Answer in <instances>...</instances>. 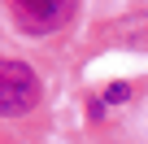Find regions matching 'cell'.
<instances>
[{"mask_svg":"<svg viewBox=\"0 0 148 144\" xmlns=\"http://www.w3.org/2000/svg\"><path fill=\"white\" fill-rule=\"evenodd\" d=\"M39 74L26 61L0 57V118H22L39 105Z\"/></svg>","mask_w":148,"mask_h":144,"instance_id":"obj_1","label":"cell"},{"mask_svg":"<svg viewBox=\"0 0 148 144\" xmlns=\"http://www.w3.org/2000/svg\"><path fill=\"white\" fill-rule=\"evenodd\" d=\"M9 18L22 35L44 39V35H57L74 18V0H9Z\"/></svg>","mask_w":148,"mask_h":144,"instance_id":"obj_2","label":"cell"}]
</instances>
